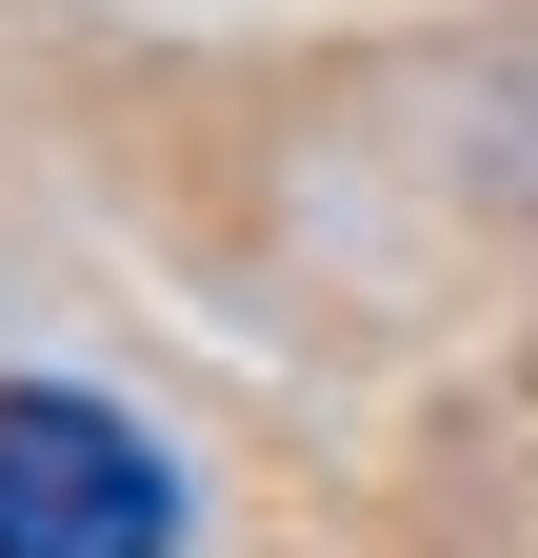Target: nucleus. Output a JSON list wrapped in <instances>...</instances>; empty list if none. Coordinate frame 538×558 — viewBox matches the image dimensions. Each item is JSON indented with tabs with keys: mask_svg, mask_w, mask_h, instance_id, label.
Returning a JSON list of instances; mask_svg holds the SVG:
<instances>
[{
	"mask_svg": "<svg viewBox=\"0 0 538 558\" xmlns=\"http://www.w3.org/2000/svg\"><path fill=\"white\" fill-rule=\"evenodd\" d=\"M0 558H180V459L81 379H0Z\"/></svg>",
	"mask_w": 538,
	"mask_h": 558,
	"instance_id": "obj_1",
	"label": "nucleus"
}]
</instances>
